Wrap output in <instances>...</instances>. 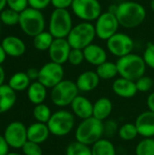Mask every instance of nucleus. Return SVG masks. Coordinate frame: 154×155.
I'll return each mask as SVG.
<instances>
[{"mask_svg": "<svg viewBox=\"0 0 154 155\" xmlns=\"http://www.w3.org/2000/svg\"><path fill=\"white\" fill-rule=\"evenodd\" d=\"M33 115L34 118L36 120V122L47 124L52 116V112L50 108L43 103L34 106L33 111Z\"/></svg>", "mask_w": 154, "mask_h": 155, "instance_id": "31", "label": "nucleus"}, {"mask_svg": "<svg viewBox=\"0 0 154 155\" xmlns=\"http://www.w3.org/2000/svg\"><path fill=\"white\" fill-rule=\"evenodd\" d=\"M100 77V79L103 80H111L115 78L118 75V69L116 63L106 61L103 64L98 65L96 67L95 71Z\"/></svg>", "mask_w": 154, "mask_h": 155, "instance_id": "27", "label": "nucleus"}, {"mask_svg": "<svg viewBox=\"0 0 154 155\" xmlns=\"http://www.w3.org/2000/svg\"><path fill=\"white\" fill-rule=\"evenodd\" d=\"M15 101V92L8 84H2L0 86V114L9 111Z\"/></svg>", "mask_w": 154, "mask_h": 155, "instance_id": "23", "label": "nucleus"}, {"mask_svg": "<svg viewBox=\"0 0 154 155\" xmlns=\"http://www.w3.org/2000/svg\"><path fill=\"white\" fill-rule=\"evenodd\" d=\"M112 89L117 96L124 99L133 98L138 93L135 82L121 76L113 81L112 84Z\"/></svg>", "mask_w": 154, "mask_h": 155, "instance_id": "17", "label": "nucleus"}, {"mask_svg": "<svg viewBox=\"0 0 154 155\" xmlns=\"http://www.w3.org/2000/svg\"><path fill=\"white\" fill-rule=\"evenodd\" d=\"M9 150V145L7 144L5 137L0 135V155H7Z\"/></svg>", "mask_w": 154, "mask_h": 155, "instance_id": "42", "label": "nucleus"}, {"mask_svg": "<svg viewBox=\"0 0 154 155\" xmlns=\"http://www.w3.org/2000/svg\"><path fill=\"white\" fill-rule=\"evenodd\" d=\"M54 37L48 31H44L34 37V46L38 51H48Z\"/></svg>", "mask_w": 154, "mask_h": 155, "instance_id": "28", "label": "nucleus"}, {"mask_svg": "<svg viewBox=\"0 0 154 155\" xmlns=\"http://www.w3.org/2000/svg\"><path fill=\"white\" fill-rule=\"evenodd\" d=\"M4 137L9 147L15 149L22 148L28 141L27 128L21 122H13L6 126Z\"/></svg>", "mask_w": 154, "mask_h": 155, "instance_id": "13", "label": "nucleus"}, {"mask_svg": "<svg viewBox=\"0 0 154 155\" xmlns=\"http://www.w3.org/2000/svg\"><path fill=\"white\" fill-rule=\"evenodd\" d=\"M120 24L114 13L111 11L103 12L95 21L96 36L101 40L107 41L116 33H118Z\"/></svg>", "mask_w": 154, "mask_h": 155, "instance_id": "10", "label": "nucleus"}, {"mask_svg": "<svg viewBox=\"0 0 154 155\" xmlns=\"http://www.w3.org/2000/svg\"><path fill=\"white\" fill-rule=\"evenodd\" d=\"M65 155H93L92 148L89 145L77 141L70 143L65 149Z\"/></svg>", "mask_w": 154, "mask_h": 155, "instance_id": "30", "label": "nucleus"}, {"mask_svg": "<svg viewBox=\"0 0 154 155\" xmlns=\"http://www.w3.org/2000/svg\"><path fill=\"white\" fill-rule=\"evenodd\" d=\"M8 8L13 9L18 13L23 12L28 7V0H6Z\"/></svg>", "mask_w": 154, "mask_h": 155, "instance_id": "39", "label": "nucleus"}, {"mask_svg": "<svg viewBox=\"0 0 154 155\" xmlns=\"http://www.w3.org/2000/svg\"><path fill=\"white\" fill-rule=\"evenodd\" d=\"M23 153L25 155H43L42 148L40 144L27 141L22 147Z\"/></svg>", "mask_w": 154, "mask_h": 155, "instance_id": "36", "label": "nucleus"}, {"mask_svg": "<svg viewBox=\"0 0 154 155\" xmlns=\"http://www.w3.org/2000/svg\"><path fill=\"white\" fill-rule=\"evenodd\" d=\"M118 135L123 141L129 142L134 140L139 135V134L134 123H126L119 127Z\"/></svg>", "mask_w": 154, "mask_h": 155, "instance_id": "29", "label": "nucleus"}, {"mask_svg": "<svg viewBox=\"0 0 154 155\" xmlns=\"http://www.w3.org/2000/svg\"><path fill=\"white\" fill-rule=\"evenodd\" d=\"M134 124L140 136L143 138H153L154 113L149 110L143 112L137 116Z\"/></svg>", "mask_w": 154, "mask_h": 155, "instance_id": "15", "label": "nucleus"}, {"mask_svg": "<svg viewBox=\"0 0 154 155\" xmlns=\"http://www.w3.org/2000/svg\"><path fill=\"white\" fill-rule=\"evenodd\" d=\"M51 134L46 124L34 123L27 127V140L38 144L44 143Z\"/></svg>", "mask_w": 154, "mask_h": 155, "instance_id": "21", "label": "nucleus"}, {"mask_svg": "<svg viewBox=\"0 0 154 155\" xmlns=\"http://www.w3.org/2000/svg\"><path fill=\"white\" fill-rule=\"evenodd\" d=\"M5 54L12 57L22 56L25 52V45L24 41L15 35L5 36L1 43Z\"/></svg>", "mask_w": 154, "mask_h": 155, "instance_id": "19", "label": "nucleus"}, {"mask_svg": "<svg viewBox=\"0 0 154 155\" xmlns=\"http://www.w3.org/2000/svg\"><path fill=\"white\" fill-rule=\"evenodd\" d=\"M4 81H5V71L0 64V86L4 84Z\"/></svg>", "mask_w": 154, "mask_h": 155, "instance_id": "46", "label": "nucleus"}, {"mask_svg": "<svg viewBox=\"0 0 154 155\" xmlns=\"http://www.w3.org/2000/svg\"><path fill=\"white\" fill-rule=\"evenodd\" d=\"M79 90L75 82L64 79L51 90V101L57 107L70 106L73 101L79 95Z\"/></svg>", "mask_w": 154, "mask_h": 155, "instance_id": "7", "label": "nucleus"}, {"mask_svg": "<svg viewBox=\"0 0 154 155\" xmlns=\"http://www.w3.org/2000/svg\"><path fill=\"white\" fill-rule=\"evenodd\" d=\"M135 84H136L138 92H140V93H147V92H150L152 89L154 82L150 76L143 75L141 78H139L137 81H135Z\"/></svg>", "mask_w": 154, "mask_h": 155, "instance_id": "34", "label": "nucleus"}, {"mask_svg": "<svg viewBox=\"0 0 154 155\" xmlns=\"http://www.w3.org/2000/svg\"><path fill=\"white\" fill-rule=\"evenodd\" d=\"M0 29H1V21H0Z\"/></svg>", "mask_w": 154, "mask_h": 155, "instance_id": "50", "label": "nucleus"}, {"mask_svg": "<svg viewBox=\"0 0 154 155\" xmlns=\"http://www.w3.org/2000/svg\"><path fill=\"white\" fill-rule=\"evenodd\" d=\"M84 61V51L81 49H75L72 48L69 57H68V63L74 66H78L80 65Z\"/></svg>", "mask_w": 154, "mask_h": 155, "instance_id": "35", "label": "nucleus"}, {"mask_svg": "<svg viewBox=\"0 0 154 155\" xmlns=\"http://www.w3.org/2000/svg\"><path fill=\"white\" fill-rule=\"evenodd\" d=\"M108 51L114 56L121 58L132 54L134 43L131 36L124 33H116L106 41Z\"/></svg>", "mask_w": 154, "mask_h": 155, "instance_id": "12", "label": "nucleus"}, {"mask_svg": "<svg viewBox=\"0 0 154 155\" xmlns=\"http://www.w3.org/2000/svg\"><path fill=\"white\" fill-rule=\"evenodd\" d=\"M19 16L20 13L10 8H5L0 13V21L6 25H15L19 23Z\"/></svg>", "mask_w": 154, "mask_h": 155, "instance_id": "33", "label": "nucleus"}, {"mask_svg": "<svg viewBox=\"0 0 154 155\" xmlns=\"http://www.w3.org/2000/svg\"><path fill=\"white\" fill-rule=\"evenodd\" d=\"M93 155H117L114 144L108 139L102 138L91 146Z\"/></svg>", "mask_w": 154, "mask_h": 155, "instance_id": "26", "label": "nucleus"}, {"mask_svg": "<svg viewBox=\"0 0 154 155\" xmlns=\"http://www.w3.org/2000/svg\"><path fill=\"white\" fill-rule=\"evenodd\" d=\"M83 51L84 54V60L92 65L97 67L107 61V53L105 49L98 45L93 43L85 47Z\"/></svg>", "mask_w": 154, "mask_h": 155, "instance_id": "20", "label": "nucleus"}, {"mask_svg": "<svg viewBox=\"0 0 154 155\" xmlns=\"http://www.w3.org/2000/svg\"><path fill=\"white\" fill-rule=\"evenodd\" d=\"M116 65L118 69V74L121 77L133 82L145 75L147 67L143 57L133 53L118 58L116 61Z\"/></svg>", "mask_w": 154, "mask_h": 155, "instance_id": "3", "label": "nucleus"}, {"mask_svg": "<svg viewBox=\"0 0 154 155\" xmlns=\"http://www.w3.org/2000/svg\"><path fill=\"white\" fill-rule=\"evenodd\" d=\"M18 25L26 35L34 37L44 31L45 20L40 10L29 6L20 13Z\"/></svg>", "mask_w": 154, "mask_h": 155, "instance_id": "4", "label": "nucleus"}, {"mask_svg": "<svg viewBox=\"0 0 154 155\" xmlns=\"http://www.w3.org/2000/svg\"><path fill=\"white\" fill-rule=\"evenodd\" d=\"M96 36L95 27L91 22H81L72 28L67 40L72 48L84 50L93 44Z\"/></svg>", "mask_w": 154, "mask_h": 155, "instance_id": "5", "label": "nucleus"}, {"mask_svg": "<svg viewBox=\"0 0 154 155\" xmlns=\"http://www.w3.org/2000/svg\"><path fill=\"white\" fill-rule=\"evenodd\" d=\"M71 111L74 115L81 120L88 119L93 117V103L88 98L83 95H78L70 105Z\"/></svg>", "mask_w": 154, "mask_h": 155, "instance_id": "16", "label": "nucleus"}, {"mask_svg": "<svg viewBox=\"0 0 154 155\" xmlns=\"http://www.w3.org/2000/svg\"><path fill=\"white\" fill-rule=\"evenodd\" d=\"M64 71L62 64L49 62L39 69L38 82L46 88H54L56 84L64 80Z\"/></svg>", "mask_w": 154, "mask_h": 155, "instance_id": "11", "label": "nucleus"}, {"mask_svg": "<svg viewBox=\"0 0 154 155\" xmlns=\"http://www.w3.org/2000/svg\"><path fill=\"white\" fill-rule=\"evenodd\" d=\"M6 55H7V54H5V50H4L2 45H0V64H2L5 62V58H6Z\"/></svg>", "mask_w": 154, "mask_h": 155, "instance_id": "45", "label": "nucleus"}, {"mask_svg": "<svg viewBox=\"0 0 154 155\" xmlns=\"http://www.w3.org/2000/svg\"><path fill=\"white\" fill-rule=\"evenodd\" d=\"M146 104L148 106V110L154 113V92L151 93L148 95L147 100H146Z\"/></svg>", "mask_w": 154, "mask_h": 155, "instance_id": "44", "label": "nucleus"}, {"mask_svg": "<svg viewBox=\"0 0 154 155\" xmlns=\"http://www.w3.org/2000/svg\"><path fill=\"white\" fill-rule=\"evenodd\" d=\"M100 80L95 71H84L78 75L75 84L80 92L89 93L98 87Z\"/></svg>", "mask_w": 154, "mask_h": 155, "instance_id": "18", "label": "nucleus"}, {"mask_svg": "<svg viewBox=\"0 0 154 155\" xmlns=\"http://www.w3.org/2000/svg\"><path fill=\"white\" fill-rule=\"evenodd\" d=\"M114 14L120 25L125 28H135L146 18L144 6L135 1H124L116 5Z\"/></svg>", "mask_w": 154, "mask_h": 155, "instance_id": "1", "label": "nucleus"}, {"mask_svg": "<svg viewBox=\"0 0 154 155\" xmlns=\"http://www.w3.org/2000/svg\"><path fill=\"white\" fill-rule=\"evenodd\" d=\"M7 155H22V154H19V153H9Z\"/></svg>", "mask_w": 154, "mask_h": 155, "instance_id": "49", "label": "nucleus"}, {"mask_svg": "<svg viewBox=\"0 0 154 155\" xmlns=\"http://www.w3.org/2000/svg\"><path fill=\"white\" fill-rule=\"evenodd\" d=\"M143 60L146 65L154 70V44L148 43L143 52Z\"/></svg>", "mask_w": 154, "mask_h": 155, "instance_id": "37", "label": "nucleus"}, {"mask_svg": "<svg viewBox=\"0 0 154 155\" xmlns=\"http://www.w3.org/2000/svg\"><path fill=\"white\" fill-rule=\"evenodd\" d=\"M113 112V103L107 97H101L93 103V116L102 122L106 121Z\"/></svg>", "mask_w": 154, "mask_h": 155, "instance_id": "22", "label": "nucleus"}, {"mask_svg": "<svg viewBox=\"0 0 154 155\" xmlns=\"http://www.w3.org/2000/svg\"><path fill=\"white\" fill-rule=\"evenodd\" d=\"M51 134L57 137L68 135L75 126V116L67 110H59L52 114L46 124Z\"/></svg>", "mask_w": 154, "mask_h": 155, "instance_id": "6", "label": "nucleus"}, {"mask_svg": "<svg viewBox=\"0 0 154 155\" xmlns=\"http://www.w3.org/2000/svg\"><path fill=\"white\" fill-rule=\"evenodd\" d=\"M71 50L72 47L66 38H54L48 50V54L52 62L63 65L68 62Z\"/></svg>", "mask_w": 154, "mask_h": 155, "instance_id": "14", "label": "nucleus"}, {"mask_svg": "<svg viewBox=\"0 0 154 155\" xmlns=\"http://www.w3.org/2000/svg\"><path fill=\"white\" fill-rule=\"evenodd\" d=\"M103 122L93 117L81 120L74 131L75 141L92 146L103 138Z\"/></svg>", "mask_w": 154, "mask_h": 155, "instance_id": "2", "label": "nucleus"}, {"mask_svg": "<svg viewBox=\"0 0 154 155\" xmlns=\"http://www.w3.org/2000/svg\"><path fill=\"white\" fill-rule=\"evenodd\" d=\"M31 80L27 76L26 73L18 72L12 75L9 79L8 85L15 91V92H22L28 89Z\"/></svg>", "mask_w": 154, "mask_h": 155, "instance_id": "25", "label": "nucleus"}, {"mask_svg": "<svg viewBox=\"0 0 154 155\" xmlns=\"http://www.w3.org/2000/svg\"><path fill=\"white\" fill-rule=\"evenodd\" d=\"M150 6L152 8V10L154 11V0H151V3H150Z\"/></svg>", "mask_w": 154, "mask_h": 155, "instance_id": "48", "label": "nucleus"}, {"mask_svg": "<svg viewBox=\"0 0 154 155\" xmlns=\"http://www.w3.org/2000/svg\"><path fill=\"white\" fill-rule=\"evenodd\" d=\"M46 89L47 88L38 81L32 83L27 89V97L29 101L35 105L43 104L47 95Z\"/></svg>", "mask_w": 154, "mask_h": 155, "instance_id": "24", "label": "nucleus"}, {"mask_svg": "<svg viewBox=\"0 0 154 155\" xmlns=\"http://www.w3.org/2000/svg\"><path fill=\"white\" fill-rule=\"evenodd\" d=\"M26 74L29 77L30 80H38V76H39V70H37L36 68H29L26 71Z\"/></svg>", "mask_w": 154, "mask_h": 155, "instance_id": "43", "label": "nucleus"}, {"mask_svg": "<svg viewBox=\"0 0 154 155\" xmlns=\"http://www.w3.org/2000/svg\"><path fill=\"white\" fill-rule=\"evenodd\" d=\"M6 5V0H0V13L5 9Z\"/></svg>", "mask_w": 154, "mask_h": 155, "instance_id": "47", "label": "nucleus"}, {"mask_svg": "<svg viewBox=\"0 0 154 155\" xmlns=\"http://www.w3.org/2000/svg\"><path fill=\"white\" fill-rule=\"evenodd\" d=\"M74 0H52L51 4L54 9H68L72 6Z\"/></svg>", "mask_w": 154, "mask_h": 155, "instance_id": "41", "label": "nucleus"}, {"mask_svg": "<svg viewBox=\"0 0 154 155\" xmlns=\"http://www.w3.org/2000/svg\"><path fill=\"white\" fill-rule=\"evenodd\" d=\"M51 2L52 0H28V5L30 7L41 11L46 8L51 4Z\"/></svg>", "mask_w": 154, "mask_h": 155, "instance_id": "40", "label": "nucleus"}, {"mask_svg": "<svg viewBox=\"0 0 154 155\" xmlns=\"http://www.w3.org/2000/svg\"><path fill=\"white\" fill-rule=\"evenodd\" d=\"M118 124L114 120H106L103 123V134L107 137H113L118 134Z\"/></svg>", "mask_w": 154, "mask_h": 155, "instance_id": "38", "label": "nucleus"}, {"mask_svg": "<svg viewBox=\"0 0 154 155\" xmlns=\"http://www.w3.org/2000/svg\"><path fill=\"white\" fill-rule=\"evenodd\" d=\"M73 25V19L67 9H54L49 20V32L54 38H67Z\"/></svg>", "mask_w": 154, "mask_h": 155, "instance_id": "8", "label": "nucleus"}, {"mask_svg": "<svg viewBox=\"0 0 154 155\" xmlns=\"http://www.w3.org/2000/svg\"><path fill=\"white\" fill-rule=\"evenodd\" d=\"M71 8L74 14L84 22L96 21L103 13L99 0H74Z\"/></svg>", "mask_w": 154, "mask_h": 155, "instance_id": "9", "label": "nucleus"}, {"mask_svg": "<svg viewBox=\"0 0 154 155\" xmlns=\"http://www.w3.org/2000/svg\"><path fill=\"white\" fill-rule=\"evenodd\" d=\"M135 155H154V138H143L134 150Z\"/></svg>", "mask_w": 154, "mask_h": 155, "instance_id": "32", "label": "nucleus"}]
</instances>
